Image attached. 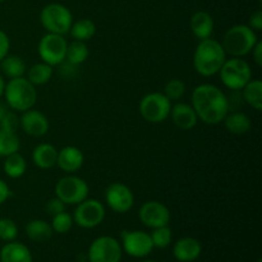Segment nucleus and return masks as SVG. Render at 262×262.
<instances>
[{
	"instance_id": "1",
	"label": "nucleus",
	"mask_w": 262,
	"mask_h": 262,
	"mask_svg": "<svg viewBox=\"0 0 262 262\" xmlns=\"http://www.w3.org/2000/svg\"><path fill=\"white\" fill-rule=\"evenodd\" d=\"M192 107L199 120L205 124L216 125L224 120L229 113V99L217 86L211 83L199 84L192 91Z\"/></svg>"
},
{
	"instance_id": "2",
	"label": "nucleus",
	"mask_w": 262,
	"mask_h": 262,
	"mask_svg": "<svg viewBox=\"0 0 262 262\" xmlns=\"http://www.w3.org/2000/svg\"><path fill=\"white\" fill-rule=\"evenodd\" d=\"M225 60H227V53L222 42L211 37L200 40L193 54V67L200 76H215L219 73Z\"/></svg>"
},
{
	"instance_id": "3",
	"label": "nucleus",
	"mask_w": 262,
	"mask_h": 262,
	"mask_svg": "<svg viewBox=\"0 0 262 262\" xmlns=\"http://www.w3.org/2000/svg\"><path fill=\"white\" fill-rule=\"evenodd\" d=\"M3 96L13 112L23 113L35 106L37 101V90L27 78L18 77L9 79L5 83Z\"/></svg>"
},
{
	"instance_id": "4",
	"label": "nucleus",
	"mask_w": 262,
	"mask_h": 262,
	"mask_svg": "<svg viewBox=\"0 0 262 262\" xmlns=\"http://www.w3.org/2000/svg\"><path fill=\"white\" fill-rule=\"evenodd\" d=\"M257 41V33L250 26L235 25L225 32L222 45L225 53L233 58H242L252 51Z\"/></svg>"
},
{
	"instance_id": "5",
	"label": "nucleus",
	"mask_w": 262,
	"mask_h": 262,
	"mask_svg": "<svg viewBox=\"0 0 262 262\" xmlns=\"http://www.w3.org/2000/svg\"><path fill=\"white\" fill-rule=\"evenodd\" d=\"M40 20L48 33L67 35L73 23V15L69 8L60 3H50L41 9Z\"/></svg>"
},
{
	"instance_id": "6",
	"label": "nucleus",
	"mask_w": 262,
	"mask_h": 262,
	"mask_svg": "<svg viewBox=\"0 0 262 262\" xmlns=\"http://www.w3.org/2000/svg\"><path fill=\"white\" fill-rule=\"evenodd\" d=\"M223 84L229 90H242L252 79V69L242 58L227 59L219 71Z\"/></svg>"
},
{
	"instance_id": "7",
	"label": "nucleus",
	"mask_w": 262,
	"mask_h": 262,
	"mask_svg": "<svg viewBox=\"0 0 262 262\" xmlns=\"http://www.w3.org/2000/svg\"><path fill=\"white\" fill-rule=\"evenodd\" d=\"M171 101L161 92H150L140 101V114L146 122L159 124L169 118Z\"/></svg>"
},
{
	"instance_id": "8",
	"label": "nucleus",
	"mask_w": 262,
	"mask_h": 262,
	"mask_svg": "<svg viewBox=\"0 0 262 262\" xmlns=\"http://www.w3.org/2000/svg\"><path fill=\"white\" fill-rule=\"evenodd\" d=\"M89 184L77 176L63 177L55 184V197L66 205H78L89 197Z\"/></svg>"
},
{
	"instance_id": "9",
	"label": "nucleus",
	"mask_w": 262,
	"mask_h": 262,
	"mask_svg": "<svg viewBox=\"0 0 262 262\" xmlns=\"http://www.w3.org/2000/svg\"><path fill=\"white\" fill-rule=\"evenodd\" d=\"M67 46H68V42L64 36L56 35V33H46L38 42L37 51L43 63L55 67L66 61Z\"/></svg>"
},
{
	"instance_id": "10",
	"label": "nucleus",
	"mask_w": 262,
	"mask_h": 262,
	"mask_svg": "<svg viewBox=\"0 0 262 262\" xmlns=\"http://www.w3.org/2000/svg\"><path fill=\"white\" fill-rule=\"evenodd\" d=\"M123 250L119 241L112 235H101L90 245L89 262H120Z\"/></svg>"
},
{
	"instance_id": "11",
	"label": "nucleus",
	"mask_w": 262,
	"mask_h": 262,
	"mask_svg": "<svg viewBox=\"0 0 262 262\" xmlns=\"http://www.w3.org/2000/svg\"><path fill=\"white\" fill-rule=\"evenodd\" d=\"M73 214V222L83 229H94L99 227L105 219V206L95 199L83 200L76 205Z\"/></svg>"
},
{
	"instance_id": "12",
	"label": "nucleus",
	"mask_w": 262,
	"mask_h": 262,
	"mask_svg": "<svg viewBox=\"0 0 262 262\" xmlns=\"http://www.w3.org/2000/svg\"><path fill=\"white\" fill-rule=\"evenodd\" d=\"M120 246L128 256L135 258L147 257L154 250L150 233L143 230H123Z\"/></svg>"
},
{
	"instance_id": "13",
	"label": "nucleus",
	"mask_w": 262,
	"mask_h": 262,
	"mask_svg": "<svg viewBox=\"0 0 262 262\" xmlns=\"http://www.w3.org/2000/svg\"><path fill=\"white\" fill-rule=\"evenodd\" d=\"M105 202L114 212L125 214L135 205V196L129 187L124 183L114 182L105 189Z\"/></svg>"
},
{
	"instance_id": "14",
	"label": "nucleus",
	"mask_w": 262,
	"mask_h": 262,
	"mask_svg": "<svg viewBox=\"0 0 262 262\" xmlns=\"http://www.w3.org/2000/svg\"><path fill=\"white\" fill-rule=\"evenodd\" d=\"M138 217L145 227L155 228L165 227L170 223V211L168 206L159 201H147L140 207Z\"/></svg>"
},
{
	"instance_id": "15",
	"label": "nucleus",
	"mask_w": 262,
	"mask_h": 262,
	"mask_svg": "<svg viewBox=\"0 0 262 262\" xmlns=\"http://www.w3.org/2000/svg\"><path fill=\"white\" fill-rule=\"evenodd\" d=\"M19 127L31 137H42L49 132L50 123L43 113L32 107L22 113V117L19 118Z\"/></svg>"
},
{
	"instance_id": "16",
	"label": "nucleus",
	"mask_w": 262,
	"mask_h": 262,
	"mask_svg": "<svg viewBox=\"0 0 262 262\" xmlns=\"http://www.w3.org/2000/svg\"><path fill=\"white\" fill-rule=\"evenodd\" d=\"M169 117L171 118L174 125L182 130L192 129L199 123V117L194 109L191 104H186V102H177L176 105H171Z\"/></svg>"
},
{
	"instance_id": "17",
	"label": "nucleus",
	"mask_w": 262,
	"mask_h": 262,
	"mask_svg": "<svg viewBox=\"0 0 262 262\" xmlns=\"http://www.w3.org/2000/svg\"><path fill=\"white\" fill-rule=\"evenodd\" d=\"M202 246L193 237L179 238L173 246V256L178 262H193L201 256Z\"/></svg>"
},
{
	"instance_id": "18",
	"label": "nucleus",
	"mask_w": 262,
	"mask_h": 262,
	"mask_svg": "<svg viewBox=\"0 0 262 262\" xmlns=\"http://www.w3.org/2000/svg\"><path fill=\"white\" fill-rule=\"evenodd\" d=\"M84 161L83 152L76 146H66L58 151L56 165L67 174H73L82 168Z\"/></svg>"
},
{
	"instance_id": "19",
	"label": "nucleus",
	"mask_w": 262,
	"mask_h": 262,
	"mask_svg": "<svg viewBox=\"0 0 262 262\" xmlns=\"http://www.w3.org/2000/svg\"><path fill=\"white\" fill-rule=\"evenodd\" d=\"M0 262H32V253L23 243L5 242L0 250Z\"/></svg>"
},
{
	"instance_id": "20",
	"label": "nucleus",
	"mask_w": 262,
	"mask_h": 262,
	"mask_svg": "<svg viewBox=\"0 0 262 262\" xmlns=\"http://www.w3.org/2000/svg\"><path fill=\"white\" fill-rule=\"evenodd\" d=\"M189 27H191L192 33L196 36L199 40H205V38L211 37L214 32V18L211 14L205 10H199L193 13L189 20Z\"/></svg>"
},
{
	"instance_id": "21",
	"label": "nucleus",
	"mask_w": 262,
	"mask_h": 262,
	"mask_svg": "<svg viewBox=\"0 0 262 262\" xmlns=\"http://www.w3.org/2000/svg\"><path fill=\"white\" fill-rule=\"evenodd\" d=\"M58 150L51 143H40L32 151V161L37 168L51 169L56 165Z\"/></svg>"
},
{
	"instance_id": "22",
	"label": "nucleus",
	"mask_w": 262,
	"mask_h": 262,
	"mask_svg": "<svg viewBox=\"0 0 262 262\" xmlns=\"http://www.w3.org/2000/svg\"><path fill=\"white\" fill-rule=\"evenodd\" d=\"M26 235L30 238L32 242L43 243L48 242L53 237L54 232L51 225L46 220L42 219H33L27 223L25 228Z\"/></svg>"
},
{
	"instance_id": "23",
	"label": "nucleus",
	"mask_w": 262,
	"mask_h": 262,
	"mask_svg": "<svg viewBox=\"0 0 262 262\" xmlns=\"http://www.w3.org/2000/svg\"><path fill=\"white\" fill-rule=\"evenodd\" d=\"M223 122H224V125L228 132L237 136L246 135L247 132H250L251 127H252L250 117L242 112L228 113Z\"/></svg>"
},
{
	"instance_id": "24",
	"label": "nucleus",
	"mask_w": 262,
	"mask_h": 262,
	"mask_svg": "<svg viewBox=\"0 0 262 262\" xmlns=\"http://www.w3.org/2000/svg\"><path fill=\"white\" fill-rule=\"evenodd\" d=\"M4 159L3 170H4L5 176L12 179H18L25 176L26 170H27V163H26V159L19 152L8 155Z\"/></svg>"
},
{
	"instance_id": "25",
	"label": "nucleus",
	"mask_w": 262,
	"mask_h": 262,
	"mask_svg": "<svg viewBox=\"0 0 262 262\" xmlns=\"http://www.w3.org/2000/svg\"><path fill=\"white\" fill-rule=\"evenodd\" d=\"M69 33L73 37V40L87 42V41L91 40L96 35V25H95L92 19L82 18V19H78L77 22L72 23Z\"/></svg>"
},
{
	"instance_id": "26",
	"label": "nucleus",
	"mask_w": 262,
	"mask_h": 262,
	"mask_svg": "<svg viewBox=\"0 0 262 262\" xmlns=\"http://www.w3.org/2000/svg\"><path fill=\"white\" fill-rule=\"evenodd\" d=\"M243 99L252 109L260 112L262 109V82L260 79H251L242 89Z\"/></svg>"
},
{
	"instance_id": "27",
	"label": "nucleus",
	"mask_w": 262,
	"mask_h": 262,
	"mask_svg": "<svg viewBox=\"0 0 262 262\" xmlns=\"http://www.w3.org/2000/svg\"><path fill=\"white\" fill-rule=\"evenodd\" d=\"M53 77V67L46 63H36L27 69V79L33 86H42Z\"/></svg>"
},
{
	"instance_id": "28",
	"label": "nucleus",
	"mask_w": 262,
	"mask_h": 262,
	"mask_svg": "<svg viewBox=\"0 0 262 262\" xmlns=\"http://www.w3.org/2000/svg\"><path fill=\"white\" fill-rule=\"evenodd\" d=\"M0 63H2L3 74L9 79L25 76L26 63L20 56L7 55Z\"/></svg>"
},
{
	"instance_id": "29",
	"label": "nucleus",
	"mask_w": 262,
	"mask_h": 262,
	"mask_svg": "<svg viewBox=\"0 0 262 262\" xmlns=\"http://www.w3.org/2000/svg\"><path fill=\"white\" fill-rule=\"evenodd\" d=\"M89 55V48H87L86 42H83V41L73 40L67 46L66 60H68V63L73 64V66H79V64L84 63Z\"/></svg>"
},
{
	"instance_id": "30",
	"label": "nucleus",
	"mask_w": 262,
	"mask_h": 262,
	"mask_svg": "<svg viewBox=\"0 0 262 262\" xmlns=\"http://www.w3.org/2000/svg\"><path fill=\"white\" fill-rule=\"evenodd\" d=\"M20 147V141L17 133L0 128V158H7L8 155L18 152Z\"/></svg>"
},
{
	"instance_id": "31",
	"label": "nucleus",
	"mask_w": 262,
	"mask_h": 262,
	"mask_svg": "<svg viewBox=\"0 0 262 262\" xmlns=\"http://www.w3.org/2000/svg\"><path fill=\"white\" fill-rule=\"evenodd\" d=\"M150 237L151 241H152L154 248L164 250V248L170 246L171 239H173V233H171V229L169 228V225H165V227L152 229V232L150 233Z\"/></svg>"
},
{
	"instance_id": "32",
	"label": "nucleus",
	"mask_w": 262,
	"mask_h": 262,
	"mask_svg": "<svg viewBox=\"0 0 262 262\" xmlns=\"http://www.w3.org/2000/svg\"><path fill=\"white\" fill-rule=\"evenodd\" d=\"M73 216L68 212L63 211L60 214H56L53 216L51 220V228H53L54 233H58V234H66L73 227Z\"/></svg>"
},
{
	"instance_id": "33",
	"label": "nucleus",
	"mask_w": 262,
	"mask_h": 262,
	"mask_svg": "<svg viewBox=\"0 0 262 262\" xmlns=\"http://www.w3.org/2000/svg\"><path fill=\"white\" fill-rule=\"evenodd\" d=\"M164 95L168 97L170 101H179L186 94V84L183 81L178 78H173L166 82L164 87Z\"/></svg>"
},
{
	"instance_id": "34",
	"label": "nucleus",
	"mask_w": 262,
	"mask_h": 262,
	"mask_svg": "<svg viewBox=\"0 0 262 262\" xmlns=\"http://www.w3.org/2000/svg\"><path fill=\"white\" fill-rule=\"evenodd\" d=\"M18 235V227L14 220L9 217L0 219V241L3 242H12L15 241Z\"/></svg>"
},
{
	"instance_id": "35",
	"label": "nucleus",
	"mask_w": 262,
	"mask_h": 262,
	"mask_svg": "<svg viewBox=\"0 0 262 262\" xmlns=\"http://www.w3.org/2000/svg\"><path fill=\"white\" fill-rule=\"evenodd\" d=\"M18 127H19V118L17 117V114H15L14 112H9V110H8L5 117L3 118V120L0 122V128L10 130V132H15Z\"/></svg>"
},
{
	"instance_id": "36",
	"label": "nucleus",
	"mask_w": 262,
	"mask_h": 262,
	"mask_svg": "<svg viewBox=\"0 0 262 262\" xmlns=\"http://www.w3.org/2000/svg\"><path fill=\"white\" fill-rule=\"evenodd\" d=\"M46 211L51 216H54L56 214H60V212L66 211V204L61 200H59L58 197H54V199L49 200L48 204H46Z\"/></svg>"
},
{
	"instance_id": "37",
	"label": "nucleus",
	"mask_w": 262,
	"mask_h": 262,
	"mask_svg": "<svg viewBox=\"0 0 262 262\" xmlns=\"http://www.w3.org/2000/svg\"><path fill=\"white\" fill-rule=\"evenodd\" d=\"M10 49V40L7 33L3 30H0V61L9 54Z\"/></svg>"
},
{
	"instance_id": "38",
	"label": "nucleus",
	"mask_w": 262,
	"mask_h": 262,
	"mask_svg": "<svg viewBox=\"0 0 262 262\" xmlns=\"http://www.w3.org/2000/svg\"><path fill=\"white\" fill-rule=\"evenodd\" d=\"M248 26L252 28L255 32L262 30V12L261 10H256L251 14L250 19H248Z\"/></svg>"
},
{
	"instance_id": "39",
	"label": "nucleus",
	"mask_w": 262,
	"mask_h": 262,
	"mask_svg": "<svg viewBox=\"0 0 262 262\" xmlns=\"http://www.w3.org/2000/svg\"><path fill=\"white\" fill-rule=\"evenodd\" d=\"M10 194H12V192H10V188L7 184V182L0 179V205L5 204L10 197Z\"/></svg>"
},
{
	"instance_id": "40",
	"label": "nucleus",
	"mask_w": 262,
	"mask_h": 262,
	"mask_svg": "<svg viewBox=\"0 0 262 262\" xmlns=\"http://www.w3.org/2000/svg\"><path fill=\"white\" fill-rule=\"evenodd\" d=\"M252 56H253V60L256 61V64H257L258 67L262 66V42L260 40L256 42V45L253 46L252 49Z\"/></svg>"
},
{
	"instance_id": "41",
	"label": "nucleus",
	"mask_w": 262,
	"mask_h": 262,
	"mask_svg": "<svg viewBox=\"0 0 262 262\" xmlns=\"http://www.w3.org/2000/svg\"><path fill=\"white\" fill-rule=\"evenodd\" d=\"M7 113H8V107L5 106L4 104H2V102H0V122H2L3 118L5 117V114H7Z\"/></svg>"
},
{
	"instance_id": "42",
	"label": "nucleus",
	"mask_w": 262,
	"mask_h": 262,
	"mask_svg": "<svg viewBox=\"0 0 262 262\" xmlns=\"http://www.w3.org/2000/svg\"><path fill=\"white\" fill-rule=\"evenodd\" d=\"M4 87H5V81H4V77L0 74V99H2L3 94H4Z\"/></svg>"
},
{
	"instance_id": "43",
	"label": "nucleus",
	"mask_w": 262,
	"mask_h": 262,
	"mask_svg": "<svg viewBox=\"0 0 262 262\" xmlns=\"http://www.w3.org/2000/svg\"><path fill=\"white\" fill-rule=\"evenodd\" d=\"M141 262H156V261H152V260H143V261H141Z\"/></svg>"
},
{
	"instance_id": "44",
	"label": "nucleus",
	"mask_w": 262,
	"mask_h": 262,
	"mask_svg": "<svg viewBox=\"0 0 262 262\" xmlns=\"http://www.w3.org/2000/svg\"><path fill=\"white\" fill-rule=\"evenodd\" d=\"M3 2H5V0H0V3H3Z\"/></svg>"
},
{
	"instance_id": "45",
	"label": "nucleus",
	"mask_w": 262,
	"mask_h": 262,
	"mask_svg": "<svg viewBox=\"0 0 262 262\" xmlns=\"http://www.w3.org/2000/svg\"><path fill=\"white\" fill-rule=\"evenodd\" d=\"M257 262H262V261H261V260H258V261H257Z\"/></svg>"
}]
</instances>
